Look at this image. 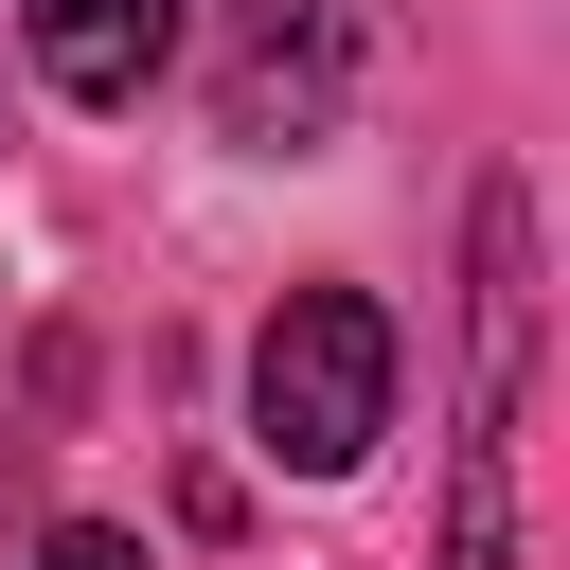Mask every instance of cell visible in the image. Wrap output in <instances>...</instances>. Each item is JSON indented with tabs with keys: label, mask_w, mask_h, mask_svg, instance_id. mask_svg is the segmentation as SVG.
Listing matches in <instances>:
<instances>
[{
	"label": "cell",
	"mask_w": 570,
	"mask_h": 570,
	"mask_svg": "<svg viewBox=\"0 0 570 570\" xmlns=\"http://www.w3.org/2000/svg\"><path fill=\"white\" fill-rule=\"evenodd\" d=\"M392 374H410V338H392L374 285H285L267 338H249V445L303 463V481H356L374 428H392Z\"/></svg>",
	"instance_id": "1"
},
{
	"label": "cell",
	"mask_w": 570,
	"mask_h": 570,
	"mask_svg": "<svg viewBox=\"0 0 570 570\" xmlns=\"http://www.w3.org/2000/svg\"><path fill=\"white\" fill-rule=\"evenodd\" d=\"M18 36H36V71L71 107H142L160 53H178V0H18Z\"/></svg>",
	"instance_id": "2"
},
{
	"label": "cell",
	"mask_w": 570,
	"mask_h": 570,
	"mask_svg": "<svg viewBox=\"0 0 570 570\" xmlns=\"http://www.w3.org/2000/svg\"><path fill=\"white\" fill-rule=\"evenodd\" d=\"M321 125H338V18L285 0V18H249V53H232V142H321Z\"/></svg>",
	"instance_id": "3"
},
{
	"label": "cell",
	"mask_w": 570,
	"mask_h": 570,
	"mask_svg": "<svg viewBox=\"0 0 570 570\" xmlns=\"http://www.w3.org/2000/svg\"><path fill=\"white\" fill-rule=\"evenodd\" d=\"M36 570H142V534H107V517H53V534H36Z\"/></svg>",
	"instance_id": "4"
}]
</instances>
